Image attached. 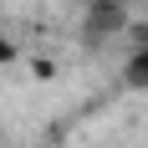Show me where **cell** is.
Returning a JSON list of instances; mask_svg holds the SVG:
<instances>
[{"mask_svg": "<svg viewBox=\"0 0 148 148\" xmlns=\"http://www.w3.org/2000/svg\"><path fill=\"white\" fill-rule=\"evenodd\" d=\"M15 61V46H10V36H0V66H10Z\"/></svg>", "mask_w": 148, "mask_h": 148, "instance_id": "3", "label": "cell"}, {"mask_svg": "<svg viewBox=\"0 0 148 148\" xmlns=\"http://www.w3.org/2000/svg\"><path fill=\"white\" fill-rule=\"evenodd\" d=\"M128 31V0H92L87 5V21H82V41L87 46H102L112 36Z\"/></svg>", "mask_w": 148, "mask_h": 148, "instance_id": "1", "label": "cell"}, {"mask_svg": "<svg viewBox=\"0 0 148 148\" xmlns=\"http://www.w3.org/2000/svg\"><path fill=\"white\" fill-rule=\"evenodd\" d=\"M123 82H128V87H138V92H148V46H133V51H128Z\"/></svg>", "mask_w": 148, "mask_h": 148, "instance_id": "2", "label": "cell"}]
</instances>
